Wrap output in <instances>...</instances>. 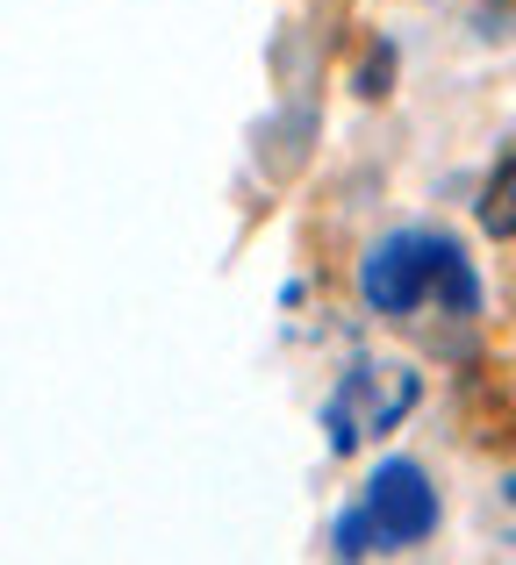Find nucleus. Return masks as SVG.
I'll return each instance as SVG.
<instances>
[{"instance_id":"1","label":"nucleus","mask_w":516,"mask_h":565,"mask_svg":"<svg viewBox=\"0 0 516 565\" xmlns=\"http://www.w3.org/2000/svg\"><path fill=\"white\" fill-rule=\"evenodd\" d=\"M359 301L373 316H417V308H452V316H474L481 287H474V265L452 236L438 230H394L380 236L373 250L359 258Z\"/></svg>"},{"instance_id":"2","label":"nucleus","mask_w":516,"mask_h":565,"mask_svg":"<svg viewBox=\"0 0 516 565\" xmlns=\"http://www.w3.org/2000/svg\"><path fill=\"white\" fill-rule=\"evenodd\" d=\"M438 530V487L423 480L409 458H388V466L366 480V501L337 523V552H402V544H423Z\"/></svg>"},{"instance_id":"3","label":"nucleus","mask_w":516,"mask_h":565,"mask_svg":"<svg viewBox=\"0 0 516 565\" xmlns=\"http://www.w3.org/2000/svg\"><path fill=\"white\" fill-rule=\"evenodd\" d=\"M481 222H488L495 236H516V158L488 180V201H481Z\"/></svg>"}]
</instances>
